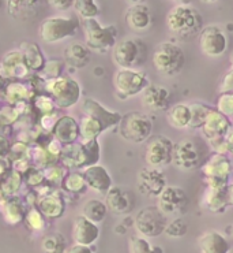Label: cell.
<instances>
[{"instance_id":"cell-36","label":"cell","mask_w":233,"mask_h":253,"mask_svg":"<svg viewBox=\"0 0 233 253\" xmlns=\"http://www.w3.org/2000/svg\"><path fill=\"white\" fill-rule=\"evenodd\" d=\"M37 4H38V1H26V0L25 1H7L8 14L17 19H24V21L35 17Z\"/></svg>"},{"instance_id":"cell-26","label":"cell","mask_w":233,"mask_h":253,"mask_svg":"<svg viewBox=\"0 0 233 253\" xmlns=\"http://www.w3.org/2000/svg\"><path fill=\"white\" fill-rule=\"evenodd\" d=\"M229 203V186L224 188H211L206 186L202 196V207L204 210L213 213H222L225 212Z\"/></svg>"},{"instance_id":"cell-35","label":"cell","mask_w":233,"mask_h":253,"mask_svg":"<svg viewBox=\"0 0 233 253\" xmlns=\"http://www.w3.org/2000/svg\"><path fill=\"white\" fill-rule=\"evenodd\" d=\"M106 212H108V207L105 204V201H101L99 199H90L82 207V216H85L94 223L102 222L106 216Z\"/></svg>"},{"instance_id":"cell-17","label":"cell","mask_w":233,"mask_h":253,"mask_svg":"<svg viewBox=\"0 0 233 253\" xmlns=\"http://www.w3.org/2000/svg\"><path fill=\"white\" fill-rule=\"evenodd\" d=\"M199 48L206 56L210 58L221 56L228 48L227 35L217 25L204 26L199 35Z\"/></svg>"},{"instance_id":"cell-25","label":"cell","mask_w":233,"mask_h":253,"mask_svg":"<svg viewBox=\"0 0 233 253\" xmlns=\"http://www.w3.org/2000/svg\"><path fill=\"white\" fill-rule=\"evenodd\" d=\"M82 174L88 183V188L97 193L106 196V193L112 189V178L104 166L94 165L82 170Z\"/></svg>"},{"instance_id":"cell-52","label":"cell","mask_w":233,"mask_h":253,"mask_svg":"<svg viewBox=\"0 0 233 253\" xmlns=\"http://www.w3.org/2000/svg\"><path fill=\"white\" fill-rule=\"evenodd\" d=\"M11 142L8 141L6 138V135H1L0 137V156L1 158H8V155H10V151H11Z\"/></svg>"},{"instance_id":"cell-22","label":"cell","mask_w":233,"mask_h":253,"mask_svg":"<svg viewBox=\"0 0 233 253\" xmlns=\"http://www.w3.org/2000/svg\"><path fill=\"white\" fill-rule=\"evenodd\" d=\"M1 93L10 106H17L19 103L32 101L37 96L33 85L25 81H8L3 85Z\"/></svg>"},{"instance_id":"cell-49","label":"cell","mask_w":233,"mask_h":253,"mask_svg":"<svg viewBox=\"0 0 233 253\" xmlns=\"http://www.w3.org/2000/svg\"><path fill=\"white\" fill-rule=\"evenodd\" d=\"M19 115H18L17 110L12 106L4 107L1 110V114H0V121H1V127H6V126H14L19 121Z\"/></svg>"},{"instance_id":"cell-18","label":"cell","mask_w":233,"mask_h":253,"mask_svg":"<svg viewBox=\"0 0 233 253\" xmlns=\"http://www.w3.org/2000/svg\"><path fill=\"white\" fill-rule=\"evenodd\" d=\"M138 189L140 193L149 197H160L164 189L166 188V177L160 169L154 167H143L138 172Z\"/></svg>"},{"instance_id":"cell-10","label":"cell","mask_w":233,"mask_h":253,"mask_svg":"<svg viewBox=\"0 0 233 253\" xmlns=\"http://www.w3.org/2000/svg\"><path fill=\"white\" fill-rule=\"evenodd\" d=\"M113 85L119 97L129 99L142 93L150 83L143 71L136 69H119L113 77Z\"/></svg>"},{"instance_id":"cell-45","label":"cell","mask_w":233,"mask_h":253,"mask_svg":"<svg viewBox=\"0 0 233 253\" xmlns=\"http://www.w3.org/2000/svg\"><path fill=\"white\" fill-rule=\"evenodd\" d=\"M24 183H26L28 186L38 189L42 186L45 182V175H44V170H40L35 166H30L28 170L25 171L24 174Z\"/></svg>"},{"instance_id":"cell-46","label":"cell","mask_w":233,"mask_h":253,"mask_svg":"<svg viewBox=\"0 0 233 253\" xmlns=\"http://www.w3.org/2000/svg\"><path fill=\"white\" fill-rule=\"evenodd\" d=\"M65 65L62 60H48L47 65L44 67V70L41 71L38 76L44 80V81H49V80H55L59 77L63 76V70H65Z\"/></svg>"},{"instance_id":"cell-27","label":"cell","mask_w":233,"mask_h":253,"mask_svg":"<svg viewBox=\"0 0 233 253\" xmlns=\"http://www.w3.org/2000/svg\"><path fill=\"white\" fill-rule=\"evenodd\" d=\"M26 211H28V206L24 199H21L19 196L1 197V212L7 224L17 226L21 222H24Z\"/></svg>"},{"instance_id":"cell-16","label":"cell","mask_w":233,"mask_h":253,"mask_svg":"<svg viewBox=\"0 0 233 253\" xmlns=\"http://www.w3.org/2000/svg\"><path fill=\"white\" fill-rule=\"evenodd\" d=\"M0 74L3 81H25L29 80L32 70L26 65L22 52L18 49L7 51L0 63Z\"/></svg>"},{"instance_id":"cell-54","label":"cell","mask_w":233,"mask_h":253,"mask_svg":"<svg viewBox=\"0 0 233 253\" xmlns=\"http://www.w3.org/2000/svg\"><path fill=\"white\" fill-rule=\"evenodd\" d=\"M67 253H94L90 247H81V245H74L68 249Z\"/></svg>"},{"instance_id":"cell-23","label":"cell","mask_w":233,"mask_h":253,"mask_svg":"<svg viewBox=\"0 0 233 253\" xmlns=\"http://www.w3.org/2000/svg\"><path fill=\"white\" fill-rule=\"evenodd\" d=\"M37 208L45 219H60L66 212V197L63 192H49L48 194L40 196Z\"/></svg>"},{"instance_id":"cell-31","label":"cell","mask_w":233,"mask_h":253,"mask_svg":"<svg viewBox=\"0 0 233 253\" xmlns=\"http://www.w3.org/2000/svg\"><path fill=\"white\" fill-rule=\"evenodd\" d=\"M19 51L24 55L25 62L29 66L32 73L40 74L41 71L44 70V67L47 65V60H45V56L41 51V48L38 47V44L32 42H24L19 45Z\"/></svg>"},{"instance_id":"cell-55","label":"cell","mask_w":233,"mask_h":253,"mask_svg":"<svg viewBox=\"0 0 233 253\" xmlns=\"http://www.w3.org/2000/svg\"><path fill=\"white\" fill-rule=\"evenodd\" d=\"M229 203L233 206V181L229 183Z\"/></svg>"},{"instance_id":"cell-40","label":"cell","mask_w":233,"mask_h":253,"mask_svg":"<svg viewBox=\"0 0 233 253\" xmlns=\"http://www.w3.org/2000/svg\"><path fill=\"white\" fill-rule=\"evenodd\" d=\"M24 183V175L22 172H19L17 170H12L10 172V175L1 181V188H0V192H1V197H11V196H17V193L19 192V189Z\"/></svg>"},{"instance_id":"cell-8","label":"cell","mask_w":233,"mask_h":253,"mask_svg":"<svg viewBox=\"0 0 233 253\" xmlns=\"http://www.w3.org/2000/svg\"><path fill=\"white\" fill-rule=\"evenodd\" d=\"M184 63H186L184 52L175 42H161L153 52V65L156 70L165 76L179 74L183 70Z\"/></svg>"},{"instance_id":"cell-1","label":"cell","mask_w":233,"mask_h":253,"mask_svg":"<svg viewBox=\"0 0 233 253\" xmlns=\"http://www.w3.org/2000/svg\"><path fill=\"white\" fill-rule=\"evenodd\" d=\"M82 112L83 118L79 122L82 141L99 140V137L105 130L120 125L123 119L120 112L105 108L101 103L92 97H86L82 101Z\"/></svg>"},{"instance_id":"cell-34","label":"cell","mask_w":233,"mask_h":253,"mask_svg":"<svg viewBox=\"0 0 233 253\" xmlns=\"http://www.w3.org/2000/svg\"><path fill=\"white\" fill-rule=\"evenodd\" d=\"M60 189L65 194V197L66 196H81L86 192L88 183L85 181L82 171H70L63 179Z\"/></svg>"},{"instance_id":"cell-47","label":"cell","mask_w":233,"mask_h":253,"mask_svg":"<svg viewBox=\"0 0 233 253\" xmlns=\"http://www.w3.org/2000/svg\"><path fill=\"white\" fill-rule=\"evenodd\" d=\"M217 111H220L227 118H233V92H225L220 94L217 100Z\"/></svg>"},{"instance_id":"cell-48","label":"cell","mask_w":233,"mask_h":253,"mask_svg":"<svg viewBox=\"0 0 233 253\" xmlns=\"http://www.w3.org/2000/svg\"><path fill=\"white\" fill-rule=\"evenodd\" d=\"M188 227L184 219L176 218L172 222H169L166 229H165V234L170 238H180V237L186 236Z\"/></svg>"},{"instance_id":"cell-14","label":"cell","mask_w":233,"mask_h":253,"mask_svg":"<svg viewBox=\"0 0 233 253\" xmlns=\"http://www.w3.org/2000/svg\"><path fill=\"white\" fill-rule=\"evenodd\" d=\"M232 125L231 119L222 115L221 112L217 110H213L209 114V117L200 130H202V134L206 138V141L209 142L210 147L214 149V152L220 151Z\"/></svg>"},{"instance_id":"cell-4","label":"cell","mask_w":233,"mask_h":253,"mask_svg":"<svg viewBox=\"0 0 233 253\" xmlns=\"http://www.w3.org/2000/svg\"><path fill=\"white\" fill-rule=\"evenodd\" d=\"M79 26L81 22L75 17H49L40 24L38 37L41 42L55 44L75 36Z\"/></svg>"},{"instance_id":"cell-19","label":"cell","mask_w":233,"mask_h":253,"mask_svg":"<svg viewBox=\"0 0 233 253\" xmlns=\"http://www.w3.org/2000/svg\"><path fill=\"white\" fill-rule=\"evenodd\" d=\"M188 204L186 192L179 186H166L158 197L157 207L165 216H176L184 211Z\"/></svg>"},{"instance_id":"cell-33","label":"cell","mask_w":233,"mask_h":253,"mask_svg":"<svg viewBox=\"0 0 233 253\" xmlns=\"http://www.w3.org/2000/svg\"><path fill=\"white\" fill-rule=\"evenodd\" d=\"M166 119H168L169 125L175 129H190V124H191V110H190V104L186 103H177L175 106H172L168 110L166 114Z\"/></svg>"},{"instance_id":"cell-50","label":"cell","mask_w":233,"mask_h":253,"mask_svg":"<svg viewBox=\"0 0 233 253\" xmlns=\"http://www.w3.org/2000/svg\"><path fill=\"white\" fill-rule=\"evenodd\" d=\"M231 69L227 71V74L224 76L222 78V84H221V93H225V92H233V52L231 53Z\"/></svg>"},{"instance_id":"cell-5","label":"cell","mask_w":233,"mask_h":253,"mask_svg":"<svg viewBox=\"0 0 233 253\" xmlns=\"http://www.w3.org/2000/svg\"><path fill=\"white\" fill-rule=\"evenodd\" d=\"M81 26L85 35L86 47L92 51L104 52L109 48H115L117 44V30L113 25L104 26L100 24L99 19H82Z\"/></svg>"},{"instance_id":"cell-13","label":"cell","mask_w":233,"mask_h":253,"mask_svg":"<svg viewBox=\"0 0 233 253\" xmlns=\"http://www.w3.org/2000/svg\"><path fill=\"white\" fill-rule=\"evenodd\" d=\"M146 58L145 45L135 39H123L113 48V60L119 69H135Z\"/></svg>"},{"instance_id":"cell-24","label":"cell","mask_w":233,"mask_h":253,"mask_svg":"<svg viewBox=\"0 0 233 253\" xmlns=\"http://www.w3.org/2000/svg\"><path fill=\"white\" fill-rule=\"evenodd\" d=\"M100 229L97 223L89 220L85 216H79L74 220L72 226V238L75 245L81 247H92L99 240Z\"/></svg>"},{"instance_id":"cell-38","label":"cell","mask_w":233,"mask_h":253,"mask_svg":"<svg viewBox=\"0 0 233 253\" xmlns=\"http://www.w3.org/2000/svg\"><path fill=\"white\" fill-rule=\"evenodd\" d=\"M32 108H33V114H37V118L40 121L42 117L55 114L56 104H55V101L49 94L40 93L32 100Z\"/></svg>"},{"instance_id":"cell-51","label":"cell","mask_w":233,"mask_h":253,"mask_svg":"<svg viewBox=\"0 0 233 253\" xmlns=\"http://www.w3.org/2000/svg\"><path fill=\"white\" fill-rule=\"evenodd\" d=\"M217 153H225V155H233V125L228 131L227 137L224 140V144Z\"/></svg>"},{"instance_id":"cell-6","label":"cell","mask_w":233,"mask_h":253,"mask_svg":"<svg viewBox=\"0 0 233 253\" xmlns=\"http://www.w3.org/2000/svg\"><path fill=\"white\" fill-rule=\"evenodd\" d=\"M45 93L49 94L58 108H71L81 99V86L68 76L45 81Z\"/></svg>"},{"instance_id":"cell-29","label":"cell","mask_w":233,"mask_h":253,"mask_svg":"<svg viewBox=\"0 0 233 253\" xmlns=\"http://www.w3.org/2000/svg\"><path fill=\"white\" fill-rule=\"evenodd\" d=\"M200 253H231V244L224 234L217 230L206 231L198 238Z\"/></svg>"},{"instance_id":"cell-53","label":"cell","mask_w":233,"mask_h":253,"mask_svg":"<svg viewBox=\"0 0 233 253\" xmlns=\"http://www.w3.org/2000/svg\"><path fill=\"white\" fill-rule=\"evenodd\" d=\"M48 3L55 8H58V10H68L70 7H74L72 0H51Z\"/></svg>"},{"instance_id":"cell-3","label":"cell","mask_w":233,"mask_h":253,"mask_svg":"<svg viewBox=\"0 0 233 253\" xmlns=\"http://www.w3.org/2000/svg\"><path fill=\"white\" fill-rule=\"evenodd\" d=\"M100 158H101V147L99 140L78 141L63 148L60 163L67 169L85 170L88 167L99 165Z\"/></svg>"},{"instance_id":"cell-39","label":"cell","mask_w":233,"mask_h":253,"mask_svg":"<svg viewBox=\"0 0 233 253\" xmlns=\"http://www.w3.org/2000/svg\"><path fill=\"white\" fill-rule=\"evenodd\" d=\"M190 110H191V124H190V129H202V126L206 122L209 114L213 111V108L209 104L202 103V101L191 103L190 104Z\"/></svg>"},{"instance_id":"cell-21","label":"cell","mask_w":233,"mask_h":253,"mask_svg":"<svg viewBox=\"0 0 233 253\" xmlns=\"http://www.w3.org/2000/svg\"><path fill=\"white\" fill-rule=\"evenodd\" d=\"M124 18H126V24L130 29L138 32V33L149 30L153 24L150 8L146 6L145 3H140V1L133 3L127 8Z\"/></svg>"},{"instance_id":"cell-7","label":"cell","mask_w":233,"mask_h":253,"mask_svg":"<svg viewBox=\"0 0 233 253\" xmlns=\"http://www.w3.org/2000/svg\"><path fill=\"white\" fill-rule=\"evenodd\" d=\"M153 131V122L145 112L131 111L123 115V119L119 125V133L123 140L140 144L150 138Z\"/></svg>"},{"instance_id":"cell-30","label":"cell","mask_w":233,"mask_h":253,"mask_svg":"<svg viewBox=\"0 0 233 253\" xmlns=\"http://www.w3.org/2000/svg\"><path fill=\"white\" fill-rule=\"evenodd\" d=\"M105 204L108 211L113 212L115 215H126L133 210V203L129 193L119 186H112V189L105 196Z\"/></svg>"},{"instance_id":"cell-56","label":"cell","mask_w":233,"mask_h":253,"mask_svg":"<svg viewBox=\"0 0 233 253\" xmlns=\"http://www.w3.org/2000/svg\"><path fill=\"white\" fill-rule=\"evenodd\" d=\"M231 253H233V249H232V251H231Z\"/></svg>"},{"instance_id":"cell-32","label":"cell","mask_w":233,"mask_h":253,"mask_svg":"<svg viewBox=\"0 0 233 253\" xmlns=\"http://www.w3.org/2000/svg\"><path fill=\"white\" fill-rule=\"evenodd\" d=\"M90 60V49L85 44L72 42L65 48V63L74 69H83Z\"/></svg>"},{"instance_id":"cell-15","label":"cell","mask_w":233,"mask_h":253,"mask_svg":"<svg viewBox=\"0 0 233 253\" xmlns=\"http://www.w3.org/2000/svg\"><path fill=\"white\" fill-rule=\"evenodd\" d=\"M203 162V151L195 138L187 137L175 145L173 163L180 170H194Z\"/></svg>"},{"instance_id":"cell-2","label":"cell","mask_w":233,"mask_h":253,"mask_svg":"<svg viewBox=\"0 0 233 253\" xmlns=\"http://www.w3.org/2000/svg\"><path fill=\"white\" fill-rule=\"evenodd\" d=\"M166 26L173 35L188 39L200 35L203 30V19L195 7L190 4H176L166 15Z\"/></svg>"},{"instance_id":"cell-43","label":"cell","mask_w":233,"mask_h":253,"mask_svg":"<svg viewBox=\"0 0 233 253\" xmlns=\"http://www.w3.org/2000/svg\"><path fill=\"white\" fill-rule=\"evenodd\" d=\"M24 222L26 227L32 231H41L45 227V216L37 207H28Z\"/></svg>"},{"instance_id":"cell-12","label":"cell","mask_w":233,"mask_h":253,"mask_svg":"<svg viewBox=\"0 0 233 253\" xmlns=\"http://www.w3.org/2000/svg\"><path fill=\"white\" fill-rule=\"evenodd\" d=\"M168 226L166 216L158 207H145L135 216V227L140 236L145 238L161 236Z\"/></svg>"},{"instance_id":"cell-42","label":"cell","mask_w":233,"mask_h":253,"mask_svg":"<svg viewBox=\"0 0 233 253\" xmlns=\"http://www.w3.org/2000/svg\"><path fill=\"white\" fill-rule=\"evenodd\" d=\"M74 8L82 19H96L100 15L99 4L93 0H76Z\"/></svg>"},{"instance_id":"cell-37","label":"cell","mask_w":233,"mask_h":253,"mask_svg":"<svg viewBox=\"0 0 233 253\" xmlns=\"http://www.w3.org/2000/svg\"><path fill=\"white\" fill-rule=\"evenodd\" d=\"M42 253H67V241L63 234L60 233H49L41 240Z\"/></svg>"},{"instance_id":"cell-11","label":"cell","mask_w":233,"mask_h":253,"mask_svg":"<svg viewBox=\"0 0 233 253\" xmlns=\"http://www.w3.org/2000/svg\"><path fill=\"white\" fill-rule=\"evenodd\" d=\"M175 145L166 135L157 134L149 138L145 149V160L149 167L161 169L173 163Z\"/></svg>"},{"instance_id":"cell-9","label":"cell","mask_w":233,"mask_h":253,"mask_svg":"<svg viewBox=\"0 0 233 253\" xmlns=\"http://www.w3.org/2000/svg\"><path fill=\"white\" fill-rule=\"evenodd\" d=\"M206 186L224 188L229 186V178L233 172V162L229 155L214 152L202 165Z\"/></svg>"},{"instance_id":"cell-20","label":"cell","mask_w":233,"mask_h":253,"mask_svg":"<svg viewBox=\"0 0 233 253\" xmlns=\"http://www.w3.org/2000/svg\"><path fill=\"white\" fill-rule=\"evenodd\" d=\"M52 137L63 145H71L81 140V126L71 115L59 117L58 122L52 130Z\"/></svg>"},{"instance_id":"cell-44","label":"cell","mask_w":233,"mask_h":253,"mask_svg":"<svg viewBox=\"0 0 233 253\" xmlns=\"http://www.w3.org/2000/svg\"><path fill=\"white\" fill-rule=\"evenodd\" d=\"M44 175H45V182L48 185H51V186L62 185L63 179L67 175V167H65L62 163L49 166L47 169H44Z\"/></svg>"},{"instance_id":"cell-28","label":"cell","mask_w":233,"mask_h":253,"mask_svg":"<svg viewBox=\"0 0 233 253\" xmlns=\"http://www.w3.org/2000/svg\"><path fill=\"white\" fill-rule=\"evenodd\" d=\"M142 103L149 110L160 112L169 107V92L160 84H150L142 92Z\"/></svg>"},{"instance_id":"cell-41","label":"cell","mask_w":233,"mask_h":253,"mask_svg":"<svg viewBox=\"0 0 233 253\" xmlns=\"http://www.w3.org/2000/svg\"><path fill=\"white\" fill-rule=\"evenodd\" d=\"M130 253H164L160 245H153L147 238L142 236H134L129 241Z\"/></svg>"}]
</instances>
